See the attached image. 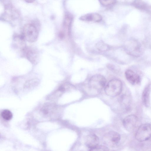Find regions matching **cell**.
<instances>
[{
  "label": "cell",
  "instance_id": "cell-16",
  "mask_svg": "<svg viewBox=\"0 0 151 151\" xmlns=\"http://www.w3.org/2000/svg\"><path fill=\"white\" fill-rule=\"evenodd\" d=\"M100 4L105 6H108L114 4L116 0H98Z\"/></svg>",
  "mask_w": 151,
  "mask_h": 151
},
{
  "label": "cell",
  "instance_id": "cell-11",
  "mask_svg": "<svg viewBox=\"0 0 151 151\" xmlns=\"http://www.w3.org/2000/svg\"><path fill=\"white\" fill-rule=\"evenodd\" d=\"M99 142V137L94 134L87 136L85 141L86 146L90 149V150H91L98 146Z\"/></svg>",
  "mask_w": 151,
  "mask_h": 151
},
{
  "label": "cell",
  "instance_id": "cell-15",
  "mask_svg": "<svg viewBox=\"0 0 151 151\" xmlns=\"http://www.w3.org/2000/svg\"><path fill=\"white\" fill-rule=\"evenodd\" d=\"M2 117L5 120H9L12 118V113L9 110L5 109L1 113Z\"/></svg>",
  "mask_w": 151,
  "mask_h": 151
},
{
  "label": "cell",
  "instance_id": "cell-6",
  "mask_svg": "<svg viewBox=\"0 0 151 151\" xmlns=\"http://www.w3.org/2000/svg\"><path fill=\"white\" fill-rule=\"evenodd\" d=\"M103 139L106 145L112 147L116 146L119 143L120 139V136L118 133L112 131L105 134Z\"/></svg>",
  "mask_w": 151,
  "mask_h": 151
},
{
  "label": "cell",
  "instance_id": "cell-2",
  "mask_svg": "<svg viewBox=\"0 0 151 151\" xmlns=\"http://www.w3.org/2000/svg\"><path fill=\"white\" fill-rule=\"evenodd\" d=\"M106 80L104 76L100 74L92 76L88 82V87L93 91L98 93L105 87Z\"/></svg>",
  "mask_w": 151,
  "mask_h": 151
},
{
  "label": "cell",
  "instance_id": "cell-10",
  "mask_svg": "<svg viewBox=\"0 0 151 151\" xmlns=\"http://www.w3.org/2000/svg\"><path fill=\"white\" fill-rule=\"evenodd\" d=\"M125 74L127 80L132 84L136 85L140 82L141 78L140 76L132 70H127Z\"/></svg>",
  "mask_w": 151,
  "mask_h": 151
},
{
  "label": "cell",
  "instance_id": "cell-4",
  "mask_svg": "<svg viewBox=\"0 0 151 151\" xmlns=\"http://www.w3.org/2000/svg\"><path fill=\"white\" fill-rule=\"evenodd\" d=\"M122 87V83L120 80L114 79L109 81L106 86L105 92L108 96H116L121 93Z\"/></svg>",
  "mask_w": 151,
  "mask_h": 151
},
{
  "label": "cell",
  "instance_id": "cell-1",
  "mask_svg": "<svg viewBox=\"0 0 151 151\" xmlns=\"http://www.w3.org/2000/svg\"><path fill=\"white\" fill-rule=\"evenodd\" d=\"M38 35L37 28L32 23L25 25L22 28L21 35L25 40L30 42H35L38 38Z\"/></svg>",
  "mask_w": 151,
  "mask_h": 151
},
{
  "label": "cell",
  "instance_id": "cell-3",
  "mask_svg": "<svg viewBox=\"0 0 151 151\" xmlns=\"http://www.w3.org/2000/svg\"><path fill=\"white\" fill-rule=\"evenodd\" d=\"M127 53L130 56L137 57L142 52V47L141 43L137 40L133 39L129 40L125 46Z\"/></svg>",
  "mask_w": 151,
  "mask_h": 151
},
{
  "label": "cell",
  "instance_id": "cell-18",
  "mask_svg": "<svg viewBox=\"0 0 151 151\" xmlns=\"http://www.w3.org/2000/svg\"><path fill=\"white\" fill-rule=\"evenodd\" d=\"M27 3H32L35 0H24Z\"/></svg>",
  "mask_w": 151,
  "mask_h": 151
},
{
  "label": "cell",
  "instance_id": "cell-14",
  "mask_svg": "<svg viewBox=\"0 0 151 151\" xmlns=\"http://www.w3.org/2000/svg\"><path fill=\"white\" fill-rule=\"evenodd\" d=\"M96 46L98 50L101 51H106L109 48L108 45L102 41L98 42L96 44Z\"/></svg>",
  "mask_w": 151,
  "mask_h": 151
},
{
  "label": "cell",
  "instance_id": "cell-8",
  "mask_svg": "<svg viewBox=\"0 0 151 151\" xmlns=\"http://www.w3.org/2000/svg\"><path fill=\"white\" fill-rule=\"evenodd\" d=\"M21 51L24 56L33 64L37 63L39 58V54L35 48L29 47L25 46Z\"/></svg>",
  "mask_w": 151,
  "mask_h": 151
},
{
  "label": "cell",
  "instance_id": "cell-12",
  "mask_svg": "<svg viewBox=\"0 0 151 151\" xmlns=\"http://www.w3.org/2000/svg\"><path fill=\"white\" fill-rule=\"evenodd\" d=\"M79 19L83 21L98 22L101 20L102 17L97 13H90L81 16Z\"/></svg>",
  "mask_w": 151,
  "mask_h": 151
},
{
  "label": "cell",
  "instance_id": "cell-13",
  "mask_svg": "<svg viewBox=\"0 0 151 151\" xmlns=\"http://www.w3.org/2000/svg\"><path fill=\"white\" fill-rule=\"evenodd\" d=\"M150 85L148 84L145 88L142 94V99L143 104L146 107H149L150 105Z\"/></svg>",
  "mask_w": 151,
  "mask_h": 151
},
{
  "label": "cell",
  "instance_id": "cell-9",
  "mask_svg": "<svg viewBox=\"0 0 151 151\" xmlns=\"http://www.w3.org/2000/svg\"><path fill=\"white\" fill-rule=\"evenodd\" d=\"M138 121V118L135 115H129L125 117L123 120L124 127L128 131L132 132L137 126Z\"/></svg>",
  "mask_w": 151,
  "mask_h": 151
},
{
  "label": "cell",
  "instance_id": "cell-7",
  "mask_svg": "<svg viewBox=\"0 0 151 151\" xmlns=\"http://www.w3.org/2000/svg\"><path fill=\"white\" fill-rule=\"evenodd\" d=\"M2 17L5 20L13 21L19 18V14L17 10L12 5L8 4L5 7V11Z\"/></svg>",
  "mask_w": 151,
  "mask_h": 151
},
{
  "label": "cell",
  "instance_id": "cell-17",
  "mask_svg": "<svg viewBox=\"0 0 151 151\" xmlns=\"http://www.w3.org/2000/svg\"><path fill=\"white\" fill-rule=\"evenodd\" d=\"M108 148L106 146L99 145L91 151H107L109 150Z\"/></svg>",
  "mask_w": 151,
  "mask_h": 151
},
{
  "label": "cell",
  "instance_id": "cell-5",
  "mask_svg": "<svg viewBox=\"0 0 151 151\" xmlns=\"http://www.w3.org/2000/svg\"><path fill=\"white\" fill-rule=\"evenodd\" d=\"M151 137V124L145 123L141 125L135 135L136 139L138 141H146Z\"/></svg>",
  "mask_w": 151,
  "mask_h": 151
}]
</instances>
